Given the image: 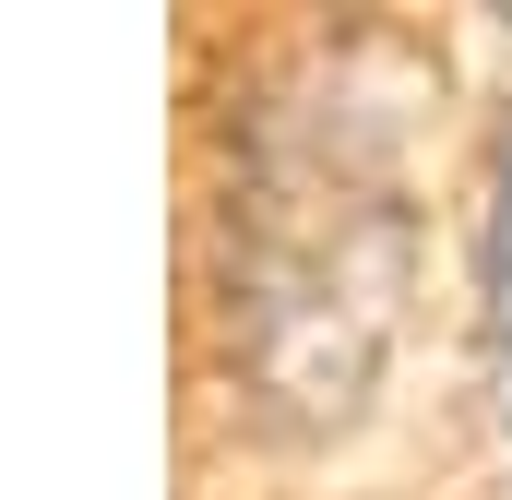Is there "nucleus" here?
Instances as JSON below:
<instances>
[{"label":"nucleus","mask_w":512,"mask_h":500,"mask_svg":"<svg viewBox=\"0 0 512 500\" xmlns=\"http://www.w3.org/2000/svg\"><path fill=\"white\" fill-rule=\"evenodd\" d=\"M477 370H489V429L512 465V155L489 179V215H477Z\"/></svg>","instance_id":"nucleus-1"}]
</instances>
